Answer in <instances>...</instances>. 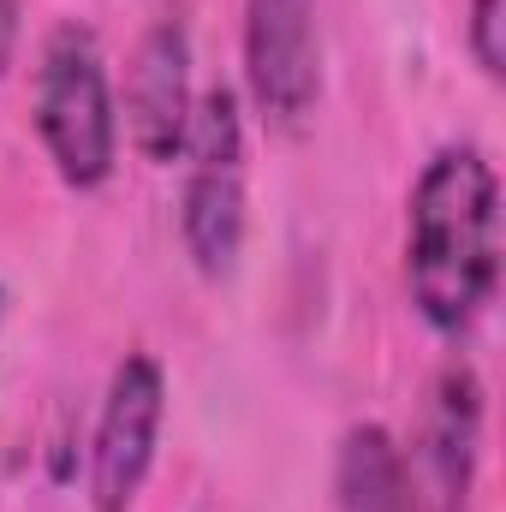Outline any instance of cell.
Wrapping results in <instances>:
<instances>
[{
  "label": "cell",
  "mask_w": 506,
  "mask_h": 512,
  "mask_svg": "<svg viewBox=\"0 0 506 512\" xmlns=\"http://www.w3.org/2000/svg\"><path fill=\"white\" fill-rule=\"evenodd\" d=\"M191 36L179 18H161L143 30V42L131 48V72H126V137L131 149L149 167H173L179 143L191 131Z\"/></svg>",
  "instance_id": "7"
},
{
  "label": "cell",
  "mask_w": 506,
  "mask_h": 512,
  "mask_svg": "<svg viewBox=\"0 0 506 512\" xmlns=\"http://www.w3.org/2000/svg\"><path fill=\"white\" fill-rule=\"evenodd\" d=\"M0 328H6V292H0Z\"/></svg>",
  "instance_id": "10"
},
{
  "label": "cell",
  "mask_w": 506,
  "mask_h": 512,
  "mask_svg": "<svg viewBox=\"0 0 506 512\" xmlns=\"http://www.w3.org/2000/svg\"><path fill=\"white\" fill-rule=\"evenodd\" d=\"M12 42H18V0H0V72L12 66Z\"/></svg>",
  "instance_id": "9"
},
{
  "label": "cell",
  "mask_w": 506,
  "mask_h": 512,
  "mask_svg": "<svg viewBox=\"0 0 506 512\" xmlns=\"http://www.w3.org/2000/svg\"><path fill=\"white\" fill-rule=\"evenodd\" d=\"M501 280V179L477 143H447L423 161L405 197V292L417 316L459 340L495 304Z\"/></svg>",
  "instance_id": "1"
},
{
  "label": "cell",
  "mask_w": 506,
  "mask_h": 512,
  "mask_svg": "<svg viewBox=\"0 0 506 512\" xmlns=\"http://www.w3.org/2000/svg\"><path fill=\"white\" fill-rule=\"evenodd\" d=\"M30 120L42 137V155L54 161L60 185L102 191L120 167V102L108 84V60L90 24L66 18L42 36L36 84H30Z\"/></svg>",
  "instance_id": "2"
},
{
  "label": "cell",
  "mask_w": 506,
  "mask_h": 512,
  "mask_svg": "<svg viewBox=\"0 0 506 512\" xmlns=\"http://www.w3.org/2000/svg\"><path fill=\"white\" fill-rule=\"evenodd\" d=\"M477 459H483V382L465 358H453L423 393L411 447H399L411 512H465Z\"/></svg>",
  "instance_id": "4"
},
{
  "label": "cell",
  "mask_w": 506,
  "mask_h": 512,
  "mask_svg": "<svg viewBox=\"0 0 506 512\" xmlns=\"http://www.w3.org/2000/svg\"><path fill=\"white\" fill-rule=\"evenodd\" d=\"M161 423H167V376L149 352H126L108 376L96 429H90V471H84V495L96 512H131L149 471H155V447H161Z\"/></svg>",
  "instance_id": "5"
},
{
  "label": "cell",
  "mask_w": 506,
  "mask_h": 512,
  "mask_svg": "<svg viewBox=\"0 0 506 512\" xmlns=\"http://www.w3.org/2000/svg\"><path fill=\"white\" fill-rule=\"evenodd\" d=\"M245 108L233 84L197 90L179 143V239L203 280H227L245 251Z\"/></svg>",
  "instance_id": "3"
},
{
  "label": "cell",
  "mask_w": 506,
  "mask_h": 512,
  "mask_svg": "<svg viewBox=\"0 0 506 512\" xmlns=\"http://www.w3.org/2000/svg\"><path fill=\"white\" fill-rule=\"evenodd\" d=\"M506 0H471V24H465V42H471V60L483 66V78L501 84L506 72Z\"/></svg>",
  "instance_id": "8"
},
{
  "label": "cell",
  "mask_w": 506,
  "mask_h": 512,
  "mask_svg": "<svg viewBox=\"0 0 506 512\" xmlns=\"http://www.w3.org/2000/svg\"><path fill=\"white\" fill-rule=\"evenodd\" d=\"M245 84L262 120L304 126L322 96L316 0H245Z\"/></svg>",
  "instance_id": "6"
}]
</instances>
